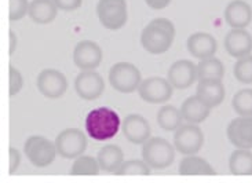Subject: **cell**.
I'll return each instance as SVG.
<instances>
[{
	"label": "cell",
	"mask_w": 252,
	"mask_h": 183,
	"mask_svg": "<svg viewBox=\"0 0 252 183\" xmlns=\"http://www.w3.org/2000/svg\"><path fill=\"white\" fill-rule=\"evenodd\" d=\"M175 39V27L167 18H155L143 28L141 44L152 55L167 53Z\"/></svg>",
	"instance_id": "obj_1"
},
{
	"label": "cell",
	"mask_w": 252,
	"mask_h": 183,
	"mask_svg": "<svg viewBox=\"0 0 252 183\" xmlns=\"http://www.w3.org/2000/svg\"><path fill=\"white\" fill-rule=\"evenodd\" d=\"M86 131L90 138L96 142L109 141L119 132L122 120L113 109L101 106L90 110L86 116Z\"/></svg>",
	"instance_id": "obj_2"
},
{
	"label": "cell",
	"mask_w": 252,
	"mask_h": 183,
	"mask_svg": "<svg viewBox=\"0 0 252 183\" xmlns=\"http://www.w3.org/2000/svg\"><path fill=\"white\" fill-rule=\"evenodd\" d=\"M175 146L160 136H152L142 145V158L152 170H164L175 160Z\"/></svg>",
	"instance_id": "obj_3"
},
{
	"label": "cell",
	"mask_w": 252,
	"mask_h": 183,
	"mask_svg": "<svg viewBox=\"0 0 252 183\" xmlns=\"http://www.w3.org/2000/svg\"><path fill=\"white\" fill-rule=\"evenodd\" d=\"M142 82L141 70L134 63L129 62H117L109 70V83L122 94H131L139 89Z\"/></svg>",
	"instance_id": "obj_4"
},
{
	"label": "cell",
	"mask_w": 252,
	"mask_h": 183,
	"mask_svg": "<svg viewBox=\"0 0 252 183\" xmlns=\"http://www.w3.org/2000/svg\"><path fill=\"white\" fill-rule=\"evenodd\" d=\"M24 152L32 165L37 168H46L53 164L58 154L55 142L48 141L46 136L32 135L24 143Z\"/></svg>",
	"instance_id": "obj_5"
},
{
	"label": "cell",
	"mask_w": 252,
	"mask_h": 183,
	"mask_svg": "<svg viewBox=\"0 0 252 183\" xmlns=\"http://www.w3.org/2000/svg\"><path fill=\"white\" fill-rule=\"evenodd\" d=\"M96 15L101 25L109 30H119L127 24L128 8L126 0H99Z\"/></svg>",
	"instance_id": "obj_6"
},
{
	"label": "cell",
	"mask_w": 252,
	"mask_h": 183,
	"mask_svg": "<svg viewBox=\"0 0 252 183\" xmlns=\"http://www.w3.org/2000/svg\"><path fill=\"white\" fill-rule=\"evenodd\" d=\"M204 145V134L197 124H182L174 134V146L185 156L197 154Z\"/></svg>",
	"instance_id": "obj_7"
},
{
	"label": "cell",
	"mask_w": 252,
	"mask_h": 183,
	"mask_svg": "<svg viewBox=\"0 0 252 183\" xmlns=\"http://www.w3.org/2000/svg\"><path fill=\"white\" fill-rule=\"evenodd\" d=\"M55 148L63 158H77L87 149V139L80 129L65 128L55 138Z\"/></svg>",
	"instance_id": "obj_8"
},
{
	"label": "cell",
	"mask_w": 252,
	"mask_h": 183,
	"mask_svg": "<svg viewBox=\"0 0 252 183\" xmlns=\"http://www.w3.org/2000/svg\"><path fill=\"white\" fill-rule=\"evenodd\" d=\"M36 86L43 96H46L48 99H57L66 92L68 80L61 70L47 68L43 69L39 73L36 79Z\"/></svg>",
	"instance_id": "obj_9"
},
{
	"label": "cell",
	"mask_w": 252,
	"mask_h": 183,
	"mask_svg": "<svg viewBox=\"0 0 252 183\" xmlns=\"http://www.w3.org/2000/svg\"><path fill=\"white\" fill-rule=\"evenodd\" d=\"M172 89L174 87L171 86L168 79L153 76L141 82L138 92L145 102L158 105L170 101L172 96Z\"/></svg>",
	"instance_id": "obj_10"
},
{
	"label": "cell",
	"mask_w": 252,
	"mask_h": 183,
	"mask_svg": "<svg viewBox=\"0 0 252 183\" xmlns=\"http://www.w3.org/2000/svg\"><path fill=\"white\" fill-rule=\"evenodd\" d=\"M75 90L84 101L98 99L105 91V82L102 76L95 70H82L75 79Z\"/></svg>",
	"instance_id": "obj_11"
},
{
	"label": "cell",
	"mask_w": 252,
	"mask_h": 183,
	"mask_svg": "<svg viewBox=\"0 0 252 183\" xmlns=\"http://www.w3.org/2000/svg\"><path fill=\"white\" fill-rule=\"evenodd\" d=\"M227 139L236 149H252V116H239L229 122Z\"/></svg>",
	"instance_id": "obj_12"
},
{
	"label": "cell",
	"mask_w": 252,
	"mask_h": 183,
	"mask_svg": "<svg viewBox=\"0 0 252 183\" xmlns=\"http://www.w3.org/2000/svg\"><path fill=\"white\" fill-rule=\"evenodd\" d=\"M102 50L93 40H82L73 50V62L80 70L96 69L102 62Z\"/></svg>",
	"instance_id": "obj_13"
},
{
	"label": "cell",
	"mask_w": 252,
	"mask_h": 183,
	"mask_svg": "<svg viewBox=\"0 0 252 183\" xmlns=\"http://www.w3.org/2000/svg\"><path fill=\"white\" fill-rule=\"evenodd\" d=\"M167 79L177 90H186L197 80V65L189 60L175 61L168 69Z\"/></svg>",
	"instance_id": "obj_14"
},
{
	"label": "cell",
	"mask_w": 252,
	"mask_h": 183,
	"mask_svg": "<svg viewBox=\"0 0 252 183\" xmlns=\"http://www.w3.org/2000/svg\"><path fill=\"white\" fill-rule=\"evenodd\" d=\"M122 129L129 142L134 145H143L150 138V124L149 122L141 115L131 113L126 116V119L122 122Z\"/></svg>",
	"instance_id": "obj_15"
},
{
	"label": "cell",
	"mask_w": 252,
	"mask_h": 183,
	"mask_svg": "<svg viewBox=\"0 0 252 183\" xmlns=\"http://www.w3.org/2000/svg\"><path fill=\"white\" fill-rule=\"evenodd\" d=\"M225 50L233 58L252 53V34L247 29H230L225 36Z\"/></svg>",
	"instance_id": "obj_16"
},
{
	"label": "cell",
	"mask_w": 252,
	"mask_h": 183,
	"mask_svg": "<svg viewBox=\"0 0 252 183\" xmlns=\"http://www.w3.org/2000/svg\"><path fill=\"white\" fill-rule=\"evenodd\" d=\"M223 15L232 29H246L252 21V7L246 0H232L226 6Z\"/></svg>",
	"instance_id": "obj_17"
},
{
	"label": "cell",
	"mask_w": 252,
	"mask_h": 183,
	"mask_svg": "<svg viewBox=\"0 0 252 183\" xmlns=\"http://www.w3.org/2000/svg\"><path fill=\"white\" fill-rule=\"evenodd\" d=\"M188 46V51L191 57L197 58V60H204L208 57L217 53V39L212 36L211 33L207 32H196V33L190 34L186 41Z\"/></svg>",
	"instance_id": "obj_18"
},
{
	"label": "cell",
	"mask_w": 252,
	"mask_h": 183,
	"mask_svg": "<svg viewBox=\"0 0 252 183\" xmlns=\"http://www.w3.org/2000/svg\"><path fill=\"white\" fill-rule=\"evenodd\" d=\"M196 95L210 108L214 109L223 102L226 90L222 80H198Z\"/></svg>",
	"instance_id": "obj_19"
},
{
	"label": "cell",
	"mask_w": 252,
	"mask_h": 183,
	"mask_svg": "<svg viewBox=\"0 0 252 183\" xmlns=\"http://www.w3.org/2000/svg\"><path fill=\"white\" fill-rule=\"evenodd\" d=\"M181 113L185 122L191 124H200L203 122L211 113V108L201 101L197 95L189 96L181 106Z\"/></svg>",
	"instance_id": "obj_20"
},
{
	"label": "cell",
	"mask_w": 252,
	"mask_h": 183,
	"mask_svg": "<svg viewBox=\"0 0 252 183\" xmlns=\"http://www.w3.org/2000/svg\"><path fill=\"white\" fill-rule=\"evenodd\" d=\"M58 7L55 6L54 0H33L29 4L28 15L34 24L47 25L57 18Z\"/></svg>",
	"instance_id": "obj_21"
},
{
	"label": "cell",
	"mask_w": 252,
	"mask_h": 183,
	"mask_svg": "<svg viewBox=\"0 0 252 183\" xmlns=\"http://www.w3.org/2000/svg\"><path fill=\"white\" fill-rule=\"evenodd\" d=\"M96 158L101 170L109 174H116L124 163V153L117 145H106L98 152Z\"/></svg>",
	"instance_id": "obj_22"
},
{
	"label": "cell",
	"mask_w": 252,
	"mask_h": 183,
	"mask_svg": "<svg viewBox=\"0 0 252 183\" xmlns=\"http://www.w3.org/2000/svg\"><path fill=\"white\" fill-rule=\"evenodd\" d=\"M178 171L181 175H215L217 174L211 164L205 158L196 156V154L185 156L179 163Z\"/></svg>",
	"instance_id": "obj_23"
},
{
	"label": "cell",
	"mask_w": 252,
	"mask_h": 183,
	"mask_svg": "<svg viewBox=\"0 0 252 183\" xmlns=\"http://www.w3.org/2000/svg\"><path fill=\"white\" fill-rule=\"evenodd\" d=\"M156 120L158 127L161 129L167 131V132H170V131L175 132L182 125L184 117L181 113V109L172 106V105H164L158 109Z\"/></svg>",
	"instance_id": "obj_24"
},
{
	"label": "cell",
	"mask_w": 252,
	"mask_h": 183,
	"mask_svg": "<svg viewBox=\"0 0 252 183\" xmlns=\"http://www.w3.org/2000/svg\"><path fill=\"white\" fill-rule=\"evenodd\" d=\"M225 76V66L219 58L214 55L200 60L197 65L198 80H222Z\"/></svg>",
	"instance_id": "obj_25"
},
{
	"label": "cell",
	"mask_w": 252,
	"mask_h": 183,
	"mask_svg": "<svg viewBox=\"0 0 252 183\" xmlns=\"http://www.w3.org/2000/svg\"><path fill=\"white\" fill-rule=\"evenodd\" d=\"M229 170L233 175H252V152L237 149L229 158Z\"/></svg>",
	"instance_id": "obj_26"
},
{
	"label": "cell",
	"mask_w": 252,
	"mask_h": 183,
	"mask_svg": "<svg viewBox=\"0 0 252 183\" xmlns=\"http://www.w3.org/2000/svg\"><path fill=\"white\" fill-rule=\"evenodd\" d=\"M101 171L98 158L91 156H79L70 167L72 175H98Z\"/></svg>",
	"instance_id": "obj_27"
},
{
	"label": "cell",
	"mask_w": 252,
	"mask_h": 183,
	"mask_svg": "<svg viewBox=\"0 0 252 183\" xmlns=\"http://www.w3.org/2000/svg\"><path fill=\"white\" fill-rule=\"evenodd\" d=\"M232 108L239 116H252V89L237 91L232 99Z\"/></svg>",
	"instance_id": "obj_28"
},
{
	"label": "cell",
	"mask_w": 252,
	"mask_h": 183,
	"mask_svg": "<svg viewBox=\"0 0 252 183\" xmlns=\"http://www.w3.org/2000/svg\"><path fill=\"white\" fill-rule=\"evenodd\" d=\"M233 75L236 80L241 84H252V55H246L237 58L234 63Z\"/></svg>",
	"instance_id": "obj_29"
},
{
	"label": "cell",
	"mask_w": 252,
	"mask_h": 183,
	"mask_svg": "<svg viewBox=\"0 0 252 183\" xmlns=\"http://www.w3.org/2000/svg\"><path fill=\"white\" fill-rule=\"evenodd\" d=\"M150 168L145 160H138V158H131L122 164L116 174L117 175H149Z\"/></svg>",
	"instance_id": "obj_30"
},
{
	"label": "cell",
	"mask_w": 252,
	"mask_h": 183,
	"mask_svg": "<svg viewBox=\"0 0 252 183\" xmlns=\"http://www.w3.org/2000/svg\"><path fill=\"white\" fill-rule=\"evenodd\" d=\"M10 1V10H8V18L10 21L22 20L29 11V1L28 0H8Z\"/></svg>",
	"instance_id": "obj_31"
},
{
	"label": "cell",
	"mask_w": 252,
	"mask_h": 183,
	"mask_svg": "<svg viewBox=\"0 0 252 183\" xmlns=\"http://www.w3.org/2000/svg\"><path fill=\"white\" fill-rule=\"evenodd\" d=\"M8 94L13 98L15 95L20 92L22 87H24V77L21 75V72L17 68H14L13 65H10L8 68Z\"/></svg>",
	"instance_id": "obj_32"
},
{
	"label": "cell",
	"mask_w": 252,
	"mask_h": 183,
	"mask_svg": "<svg viewBox=\"0 0 252 183\" xmlns=\"http://www.w3.org/2000/svg\"><path fill=\"white\" fill-rule=\"evenodd\" d=\"M8 157H10V163H8V174H11L13 175L15 171L18 170V167H20L21 164V154L18 150L13 148V146H10V149H8Z\"/></svg>",
	"instance_id": "obj_33"
},
{
	"label": "cell",
	"mask_w": 252,
	"mask_h": 183,
	"mask_svg": "<svg viewBox=\"0 0 252 183\" xmlns=\"http://www.w3.org/2000/svg\"><path fill=\"white\" fill-rule=\"evenodd\" d=\"M55 6L62 11H75L82 6L83 0H54Z\"/></svg>",
	"instance_id": "obj_34"
},
{
	"label": "cell",
	"mask_w": 252,
	"mask_h": 183,
	"mask_svg": "<svg viewBox=\"0 0 252 183\" xmlns=\"http://www.w3.org/2000/svg\"><path fill=\"white\" fill-rule=\"evenodd\" d=\"M145 3L153 10H163L170 4L171 0H145Z\"/></svg>",
	"instance_id": "obj_35"
},
{
	"label": "cell",
	"mask_w": 252,
	"mask_h": 183,
	"mask_svg": "<svg viewBox=\"0 0 252 183\" xmlns=\"http://www.w3.org/2000/svg\"><path fill=\"white\" fill-rule=\"evenodd\" d=\"M8 36H10V50H8V54L11 57L14 54V51H15V48H17V36H15L13 30H10Z\"/></svg>",
	"instance_id": "obj_36"
}]
</instances>
